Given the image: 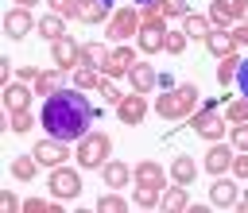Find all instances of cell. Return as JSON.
<instances>
[{
    "mask_svg": "<svg viewBox=\"0 0 248 213\" xmlns=\"http://www.w3.org/2000/svg\"><path fill=\"white\" fill-rule=\"evenodd\" d=\"M89 120H93V108H89V101L81 93H66L62 89V93H50L46 105H43V128L62 143L66 139H81Z\"/></svg>",
    "mask_w": 248,
    "mask_h": 213,
    "instance_id": "1",
    "label": "cell"
},
{
    "mask_svg": "<svg viewBox=\"0 0 248 213\" xmlns=\"http://www.w3.org/2000/svg\"><path fill=\"white\" fill-rule=\"evenodd\" d=\"M194 101H198V89L194 85H178V89H170V93H163L155 101V112L167 116V120H178V116L194 112Z\"/></svg>",
    "mask_w": 248,
    "mask_h": 213,
    "instance_id": "2",
    "label": "cell"
},
{
    "mask_svg": "<svg viewBox=\"0 0 248 213\" xmlns=\"http://www.w3.org/2000/svg\"><path fill=\"white\" fill-rule=\"evenodd\" d=\"M108 155V136L93 132V136H81V147H78V163L81 167H101Z\"/></svg>",
    "mask_w": 248,
    "mask_h": 213,
    "instance_id": "3",
    "label": "cell"
},
{
    "mask_svg": "<svg viewBox=\"0 0 248 213\" xmlns=\"http://www.w3.org/2000/svg\"><path fill=\"white\" fill-rule=\"evenodd\" d=\"M78 190H81V182H78V174L74 170H66V167H58L54 174H50V194L62 201V198H78Z\"/></svg>",
    "mask_w": 248,
    "mask_h": 213,
    "instance_id": "4",
    "label": "cell"
},
{
    "mask_svg": "<svg viewBox=\"0 0 248 213\" xmlns=\"http://www.w3.org/2000/svg\"><path fill=\"white\" fill-rule=\"evenodd\" d=\"M136 27H140V12H132V8H124V12H116L108 19V35L112 39H128V35H136Z\"/></svg>",
    "mask_w": 248,
    "mask_h": 213,
    "instance_id": "5",
    "label": "cell"
},
{
    "mask_svg": "<svg viewBox=\"0 0 248 213\" xmlns=\"http://www.w3.org/2000/svg\"><path fill=\"white\" fill-rule=\"evenodd\" d=\"M194 132H198V136H205V139H221L225 124H221L217 108H202V112L194 116Z\"/></svg>",
    "mask_w": 248,
    "mask_h": 213,
    "instance_id": "6",
    "label": "cell"
},
{
    "mask_svg": "<svg viewBox=\"0 0 248 213\" xmlns=\"http://www.w3.org/2000/svg\"><path fill=\"white\" fill-rule=\"evenodd\" d=\"M66 155H70V151H66V143H62V139H54V136H50V139H43V143H35V159H39L43 167H58Z\"/></svg>",
    "mask_w": 248,
    "mask_h": 213,
    "instance_id": "7",
    "label": "cell"
},
{
    "mask_svg": "<svg viewBox=\"0 0 248 213\" xmlns=\"http://www.w3.org/2000/svg\"><path fill=\"white\" fill-rule=\"evenodd\" d=\"M116 112H120L124 124H140V120L147 116V101H143V97H124V101L116 105Z\"/></svg>",
    "mask_w": 248,
    "mask_h": 213,
    "instance_id": "8",
    "label": "cell"
},
{
    "mask_svg": "<svg viewBox=\"0 0 248 213\" xmlns=\"http://www.w3.org/2000/svg\"><path fill=\"white\" fill-rule=\"evenodd\" d=\"M209 201H213L217 209H229V205H236V186H232L229 178H217V182H213V190H209Z\"/></svg>",
    "mask_w": 248,
    "mask_h": 213,
    "instance_id": "9",
    "label": "cell"
},
{
    "mask_svg": "<svg viewBox=\"0 0 248 213\" xmlns=\"http://www.w3.org/2000/svg\"><path fill=\"white\" fill-rule=\"evenodd\" d=\"M78 58H81V46H78L74 39H66V35L54 39V62H58V66H74Z\"/></svg>",
    "mask_w": 248,
    "mask_h": 213,
    "instance_id": "10",
    "label": "cell"
},
{
    "mask_svg": "<svg viewBox=\"0 0 248 213\" xmlns=\"http://www.w3.org/2000/svg\"><path fill=\"white\" fill-rule=\"evenodd\" d=\"M132 66H136V54H132L128 46H120V50H112V54H108L105 74H108V77H116V74H124V70H132Z\"/></svg>",
    "mask_w": 248,
    "mask_h": 213,
    "instance_id": "11",
    "label": "cell"
},
{
    "mask_svg": "<svg viewBox=\"0 0 248 213\" xmlns=\"http://www.w3.org/2000/svg\"><path fill=\"white\" fill-rule=\"evenodd\" d=\"M4 27H8V35H12V39H23V35L31 31V15H27L23 8H16V12H8V15H4Z\"/></svg>",
    "mask_w": 248,
    "mask_h": 213,
    "instance_id": "12",
    "label": "cell"
},
{
    "mask_svg": "<svg viewBox=\"0 0 248 213\" xmlns=\"http://www.w3.org/2000/svg\"><path fill=\"white\" fill-rule=\"evenodd\" d=\"M205 46H209L217 58H229V54L236 50V39H232V35H225V31H209V35H205Z\"/></svg>",
    "mask_w": 248,
    "mask_h": 213,
    "instance_id": "13",
    "label": "cell"
},
{
    "mask_svg": "<svg viewBox=\"0 0 248 213\" xmlns=\"http://www.w3.org/2000/svg\"><path fill=\"white\" fill-rule=\"evenodd\" d=\"M229 167H232V151L221 147V143L209 147V155H205V170H209V174H221V170H229Z\"/></svg>",
    "mask_w": 248,
    "mask_h": 213,
    "instance_id": "14",
    "label": "cell"
},
{
    "mask_svg": "<svg viewBox=\"0 0 248 213\" xmlns=\"http://www.w3.org/2000/svg\"><path fill=\"white\" fill-rule=\"evenodd\" d=\"M128 74H132V85H136L140 93H147V89L155 85V70H151L147 62H136V66H132Z\"/></svg>",
    "mask_w": 248,
    "mask_h": 213,
    "instance_id": "15",
    "label": "cell"
},
{
    "mask_svg": "<svg viewBox=\"0 0 248 213\" xmlns=\"http://www.w3.org/2000/svg\"><path fill=\"white\" fill-rule=\"evenodd\" d=\"M4 101H8V108H12V112H19V108H27L31 93H27V85H19V81H16V85H8V89H4Z\"/></svg>",
    "mask_w": 248,
    "mask_h": 213,
    "instance_id": "16",
    "label": "cell"
},
{
    "mask_svg": "<svg viewBox=\"0 0 248 213\" xmlns=\"http://www.w3.org/2000/svg\"><path fill=\"white\" fill-rule=\"evenodd\" d=\"M136 178H140L143 186H159V190H163V170H159V163H151V159L136 167Z\"/></svg>",
    "mask_w": 248,
    "mask_h": 213,
    "instance_id": "17",
    "label": "cell"
},
{
    "mask_svg": "<svg viewBox=\"0 0 248 213\" xmlns=\"http://www.w3.org/2000/svg\"><path fill=\"white\" fill-rule=\"evenodd\" d=\"M108 54H112V50H105L101 43H89V46H81V62H89L93 70H97V66L105 70V62H108Z\"/></svg>",
    "mask_w": 248,
    "mask_h": 213,
    "instance_id": "18",
    "label": "cell"
},
{
    "mask_svg": "<svg viewBox=\"0 0 248 213\" xmlns=\"http://www.w3.org/2000/svg\"><path fill=\"white\" fill-rule=\"evenodd\" d=\"M194 170H198V167H194L186 155H178V159H174V167H170V174H174V182H178V186H190Z\"/></svg>",
    "mask_w": 248,
    "mask_h": 213,
    "instance_id": "19",
    "label": "cell"
},
{
    "mask_svg": "<svg viewBox=\"0 0 248 213\" xmlns=\"http://www.w3.org/2000/svg\"><path fill=\"white\" fill-rule=\"evenodd\" d=\"M163 35H167V27H143L140 31V46L143 50H159L163 46Z\"/></svg>",
    "mask_w": 248,
    "mask_h": 213,
    "instance_id": "20",
    "label": "cell"
},
{
    "mask_svg": "<svg viewBox=\"0 0 248 213\" xmlns=\"http://www.w3.org/2000/svg\"><path fill=\"white\" fill-rule=\"evenodd\" d=\"M128 178H132V170H128L124 163H105V182H108V186H124Z\"/></svg>",
    "mask_w": 248,
    "mask_h": 213,
    "instance_id": "21",
    "label": "cell"
},
{
    "mask_svg": "<svg viewBox=\"0 0 248 213\" xmlns=\"http://www.w3.org/2000/svg\"><path fill=\"white\" fill-rule=\"evenodd\" d=\"M85 4H89V0H50V8H54L58 15H78V19H81Z\"/></svg>",
    "mask_w": 248,
    "mask_h": 213,
    "instance_id": "22",
    "label": "cell"
},
{
    "mask_svg": "<svg viewBox=\"0 0 248 213\" xmlns=\"http://www.w3.org/2000/svg\"><path fill=\"white\" fill-rule=\"evenodd\" d=\"M39 31L46 35V39H62V15L54 12V15H43L39 19Z\"/></svg>",
    "mask_w": 248,
    "mask_h": 213,
    "instance_id": "23",
    "label": "cell"
},
{
    "mask_svg": "<svg viewBox=\"0 0 248 213\" xmlns=\"http://www.w3.org/2000/svg\"><path fill=\"white\" fill-rule=\"evenodd\" d=\"M213 19H205V15H186V35H198V39H205L213 27H209Z\"/></svg>",
    "mask_w": 248,
    "mask_h": 213,
    "instance_id": "24",
    "label": "cell"
},
{
    "mask_svg": "<svg viewBox=\"0 0 248 213\" xmlns=\"http://www.w3.org/2000/svg\"><path fill=\"white\" fill-rule=\"evenodd\" d=\"M209 19H213V23H217V31H221V27L232 19V8H229L225 0H213V8H209Z\"/></svg>",
    "mask_w": 248,
    "mask_h": 213,
    "instance_id": "25",
    "label": "cell"
},
{
    "mask_svg": "<svg viewBox=\"0 0 248 213\" xmlns=\"http://www.w3.org/2000/svg\"><path fill=\"white\" fill-rule=\"evenodd\" d=\"M105 15H108V4H105V0H89V4H85V12H81V19H85V23H97V19H105Z\"/></svg>",
    "mask_w": 248,
    "mask_h": 213,
    "instance_id": "26",
    "label": "cell"
},
{
    "mask_svg": "<svg viewBox=\"0 0 248 213\" xmlns=\"http://www.w3.org/2000/svg\"><path fill=\"white\" fill-rule=\"evenodd\" d=\"M58 85H62L58 74H39L35 77V93H58Z\"/></svg>",
    "mask_w": 248,
    "mask_h": 213,
    "instance_id": "27",
    "label": "cell"
},
{
    "mask_svg": "<svg viewBox=\"0 0 248 213\" xmlns=\"http://www.w3.org/2000/svg\"><path fill=\"white\" fill-rule=\"evenodd\" d=\"M35 163H39V159H27V155H23V159H16V163H12V174H16V178H23V182H27V178H35Z\"/></svg>",
    "mask_w": 248,
    "mask_h": 213,
    "instance_id": "28",
    "label": "cell"
},
{
    "mask_svg": "<svg viewBox=\"0 0 248 213\" xmlns=\"http://www.w3.org/2000/svg\"><path fill=\"white\" fill-rule=\"evenodd\" d=\"M155 201H159V186H143V182H140V190H136V205L151 209Z\"/></svg>",
    "mask_w": 248,
    "mask_h": 213,
    "instance_id": "29",
    "label": "cell"
},
{
    "mask_svg": "<svg viewBox=\"0 0 248 213\" xmlns=\"http://www.w3.org/2000/svg\"><path fill=\"white\" fill-rule=\"evenodd\" d=\"M240 70V62H236V54H229V58H221V66H217V81H229L232 74Z\"/></svg>",
    "mask_w": 248,
    "mask_h": 213,
    "instance_id": "30",
    "label": "cell"
},
{
    "mask_svg": "<svg viewBox=\"0 0 248 213\" xmlns=\"http://www.w3.org/2000/svg\"><path fill=\"white\" fill-rule=\"evenodd\" d=\"M155 8H159L163 15H190V12H186V0H159Z\"/></svg>",
    "mask_w": 248,
    "mask_h": 213,
    "instance_id": "31",
    "label": "cell"
},
{
    "mask_svg": "<svg viewBox=\"0 0 248 213\" xmlns=\"http://www.w3.org/2000/svg\"><path fill=\"white\" fill-rule=\"evenodd\" d=\"M186 46V39H182V31H167L163 35V50H170V54H178Z\"/></svg>",
    "mask_w": 248,
    "mask_h": 213,
    "instance_id": "32",
    "label": "cell"
},
{
    "mask_svg": "<svg viewBox=\"0 0 248 213\" xmlns=\"http://www.w3.org/2000/svg\"><path fill=\"white\" fill-rule=\"evenodd\" d=\"M74 81H78V89H89V85H97V70H93V66H81V70L74 74Z\"/></svg>",
    "mask_w": 248,
    "mask_h": 213,
    "instance_id": "33",
    "label": "cell"
},
{
    "mask_svg": "<svg viewBox=\"0 0 248 213\" xmlns=\"http://www.w3.org/2000/svg\"><path fill=\"white\" fill-rule=\"evenodd\" d=\"M163 209H170V213H174V209H186V190H170V194L163 198Z\"/></svg>",
    "mask_w": 248,
    "mask_h": 213,
    "instance_id": "34",
    "label": "cell"
},
{
    "mask_svg": "<svg viewBox=\"0 0 248 213\" xmlns=\"http://www.w3.org/2000/svg\"><path fill=\"white\" fill-rule=\"evenodd\" d=\"M229 120H236V124H244V120H248V97H240V101H232V105H229Z\"/></svg>",
    "mask_w": 248,
    "mask_h": 213,
    "instance_id": "35",
    "label": "cell"
},
{
    "mask_svg": "<svg viewBox=\"0 0 248 213\" xmlns=\"http://www.w3.org/2000/svg\"><path fill=\"white\" fill-rule=\"evenodd\" d=\"M97 209H101V213H120V209H124V198L108 194V198H101V201H97Z\"/></svg>",
    "mask_w": 248,
    "mask_h": 213,
    "instance_id": "36",
    "label": "cell"
},
{
    "mask_svg": "<svg viewBox=\"0 0 248 213\" xmlns=\"http://www.w3.org/2000/svg\"><path fill=\"white\" fill-rule=\"evenodd\" d=\"M232 147L248 151V124H236V128H232Z\"/></svg>",
    "mask_w": 248,
    "mask_h": 213,
    "instance_id": "37",
    "label": "cell"
},
{
    "mask_svg": "<svg viewBox=\"0 0 248 213\" xmlns=\"http://www.w3.org/2000/svg\"><path fill=\"white\" fill-rule=\"evenodd\" d=\"M12 128H16V132H31V116H27V108H19V112L12 116Z\"/></svg>",
    "mask_w": 248,
    "mask_h": 213,
    "instance_id": "38",
    "label": "cell"
},
{
    "mask_svg": "<svg viewBox=\"0 0 248 213\" xmlns=\"http://www.w3.org/2000/svg\"><path fill=\"white\" fill-rule=\"evenodd\" d=\"M23 209H27V213H50L54 205H50V201H39V198H27V201H23Z\"/></svg>",
    "mask_w": 248,
    "mask_h": 213,
    "instance_id": "39",
    "label": "cell"
},
{
    "mask_svg": "<svg viewBox=\"0 0 248 213\" xmlns=\"http://www.w3.org/2000/svg\"><path fill=\"white\" fill-rule=\"evenodd\" d=\"M97 89H101V93H105L108 101H116V97H120V93H116V85H112L108 77H97Z\"/></svg>",
    "mask_w": 248,
    "mask_h": 213,
    "instance_id": "40",
    "label": "cell"
},
{
    "mask_svg": "<svg viewBox=\"0 0 248 213\" xmlns=\"http://www.w3.org/2000/svg\"><path fill=\"white\" fill-rule=\"evenodd\" d=\"M232 8V19H248V0H229Z\"/></svg>",
    "mask_w": 248,
    "mask_h": 213,
    "instance_id": "41",
    "label": "cell"
},
{
    "mask_svg": "<svg viewBox=\"0 0 248 213\" xmlns=\"http://www.w3.org/2000/svg\"><path fill=\"white\" fill-rule=\"evenodd\" d=\"M232 170H236L240 178H248V155H232Z\"/></svg>",
    "mask_w": 248,
    "mask_h": 213,
    "instance_id": "42",
    "label": "cell"
},
{
    "mask_svg": "<svg viewBox=\"0 0 248 213\" xmlns=\"http://www.w3.org/2000/svg\"><path fill=\"white\" fill-rule=\"evenodd\" d=\"M236 77H240V93L248 97V62H240V70H236Z\"/></svg>",
    "mask_w": 248,
    "mask_h": 213,
    "instance_id": "43",
    "label": "cell"
},
{
    "mask_svg": "<svg viewBox=\"0 0 248 213\" xmlns=\"http://www.w3.org/2000/svg\"><path fill=\"white\" fill-rule=\"evenodd\" d=\"M232 39H236V43H248V23H240V27L232 31Z\"/></svg>",
    "mask_w": 248,
    "mask_h": 213,
    "instance_id": "44",
    "label": "cell"
},
{
    "mask_svg": "<svg viewBox=\"0 0 248 213\" xmlns=\"http://www.w3.org/2000/svg\"><path fill=\"white\" fill-rule=\"evenodd\" d=\"M240 209H248V198H244V201H240Z\"/></svg>",
    "mask_w": 248,
    "mask_h": 213,
    "instance_id": "45",
    "label": "cell"
},
{
    "mask_svg": "<svg viewBox=\"0 0 248 213\" xmlns=\"http://www.w3.org/2000/svg\"><path fill=\"white\" fill-rule=\"evenodd\" d=\"M19 4H23V8H27V4H35V0H19Z\"/></svg>",
    "mask_w": 248,
    "mask_h": 213,
    "instance_id": "46",
    "label": "cell"
},
{
    "mask_svg": "<svg viewBox=\"0 0 248 213\" xmlns=\"http://www.w3.org/2000/svg\"><path fill=\"white\" fill-rule=\"evenodd\" d=\"M143 4H155V0H143Z\"/></svg>",
    "mask_w": 248,
    "mask_h": 213,
    "instance_id": "47",
    "label": "cell"
}]
</instances>
